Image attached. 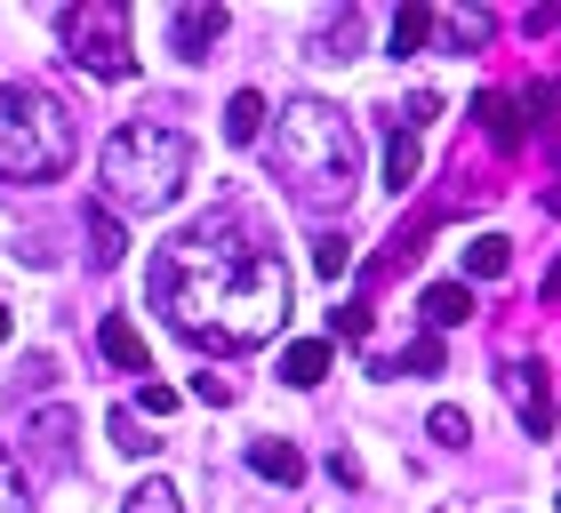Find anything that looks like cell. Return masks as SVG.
I'll return each instance as SVG.
<instances>
[{"label": "cell", "mask_w": 561, "mask_h": 513, "mask_svg": "<svg viewBox=\"0 0 561 513\" xmlns=\"http://www.w3.org/2000/svg\"><path fill=\"white\" fill-rule=\"evenodd\" d=\"M393 369H410V377H433V369H442V338H417L410 353H401V362H386V369H369V377H393Z\"/></svg>", "instance_id": "20"}, {"label": "cell", "mask_w": 561, "mask_h": 513, "mask_svg": "<svg viewBox=\"0 0 561 513\" xmlns=\"http://www.w3.org/2000/svg\"><path fill=\"white\" fill-rule=\"evenodd\" d=\"M417 161H425V152H417V128H393V137H386V185H393V193L417 185Z\"/></svg>", "instance_id": "16"}, {"label": "cell", "mask_w": 561, "mask_h": 513, "mask_svg": "<svg viewBox=\"0 0 561 513\" xmlns=\"http://www.w3.org/2000/svg\"><path fill=\"white\" fill-rule=\"evenodd\" d=\"M137 409H145V418H169V409H176V385H137Z\"/></svg>", "instance_id": "27"}, {"label": "cell", "mask_w": 561, "mask_h": 513, "mask_svg": "<svg viewBox=\"0 0 561 513\" xmlns=\"http://www.w3.org/2000/svg\"><path fill=\"white\" fill-rule=\"evenodd\" d=\"M321 377H329V338H289V345H280V385L313 394Z\"/></svg>", "instance_id": "9"}, {"label": "cell", "mask_w": 561, "mask_h": 513, "mask_svg": "<svg viewBox=\"0 0 561 513\" xmlns=\"http://www.w3.org/2000/svg\"><path fill=\"white\" fill-rule=\"evenodd\" d=\"M121 513H185V505H176V481H161V474H145L137 490H129V505H121Z\"/></svg>", "instance_id": "18"}, {"label": "cell", "mask_w": 561, "mask_h": 513, "mask_svg": "<svg viewBox=\"0 0 561 513\" xmlns=\"http://www.w3.org/2000/svg\"><path fill=\"white\" fill-rule=\"evenodd\" d=\"M433 24H442V16H433V9H417V0H410V9H393V57H417V48L433 41Z\"/></svg>", "instance_id": "14"}, {"label": "cell", "mask_w": 561, "mask_h": 513, "mask_svg": "<svg viewBox=\"0 0 561 513\" xmlns=\"http://www.w3.org/2000/svg\"><path fill=\"white\" fill-rule=\"evenodd\" d=\"M113 442L129 449V457H152V449H161V442H152V433H145L137 418H121V409H113Z\"/></svg>", "instance_id": "25"}, {"label": "cell", "mask_w": 561, "mask_h": 513, "mask_svg": "<svg viewBox=\"0 0 561 513\" xmlns=\"http://www.w3.org/2000/svg\"><path fill=\"white\" fill-rule=\"evenodd\" d=\"M473 113H481V128H490V137H497L505 152H514V145H522V105H514V96H497V89H481V96H473Z\"/></svg>", "instance_id": "12"}, {"label": "cell", "mask_w": 561, "mask_h": 513, "mask_svg": "<svg viewBox=\"0 0 561 513\" xmlns=\"http://www.w3.org/2000/svg\"><path fill=\"white\" fill-rule=\"evenodd\" d=\"M345 265H353V241H345V233H321V241H313V273H321V281H337Z\"/></svg>", "instance_id": "22"}, {"label": "cell", "mask_w": 561, "mask_h": 513, "mask_svg": "<svg viewBox=\"0 0 561 513\" xmlns=\"http://www.w3.org/2000/svg\"><path fill=\"white\" fill-rule=\"evenodd\" d=\"M9 329H16V321H9V305H0V345H9Z\"/></svg>", "instance_id": "30"}, {"label": "cell", "mask_w": 561, "mask_h": 513, "mask_svg": "<svg viewBox=\"0 0 561 513\" xmlns=\"http://www.w3.org/2000/svg\"><path fill=\"white\" fill-rule=\"evenodd\" d=\"M442 33H449L457 48H481V41H490V16H481V9H457V16L442 24Z\"/></svg>", "instance_id": "24"}, {"label": "cell", "mask_w": 561, "mask_h": 513, "mask_svg": "<svg viewBox=\"0 0 561 513\" xmlns=\"http://www.w3.org/2000/svg\"><path fill=\"white\" fill-rule=\"evenodd\" d=\"M546 297H553V305H561V265H553V273H546Z\"/></svg>", "instance_id": "29"}, {"label": "cell", "mask_w": 561, "mask_h": 513, "mask_svg": "<svg viewBox=\"0 0 561 513\" xmlns=\"http://www.w3.org/2000/svg\"><path fill=\"white\" fill-rule=\"evenodd\" d=\"M0 513H33V490H24V474H16L9 449H0Z\"/></svg>", "instance_id": "23"}, {"label": "cell", "mask_w": 561, "mask_h": 513, "mask_svg": "<svg viewBox=\"0 0 561 513\" xmlns=\"http://www.w3.org/2000/svg\"><path fill=\"white\" fill-rule=\"evenodd\" d=\"M497 385L514 394V409H522V433H529V442H546V433H553V394H546V369H538V362H514Z\"/></svg>", "instance_id": "6"}, {"label": "cell", "mask_w": 561, "mask_h": 513, "mask_svg": "<svg viewBox=\"0 0 561 513\" xmlns=\"http://www.w3.org/2000/svg\"><path fill=\"white\" fill-rule=\"evenodd\" d=\"M273 169L305 209H313V201L337 209V201H353V185H362V137H353V121L337 105L297 96V105H280V121H273Z\"/></svg>", "instance_id": "2"}, {"label": "cell", "mask_w": 561, "mask_h": 513, "mask_svg": "<svg viewBox=\"0 0 561 513\" xmlns=\"http://www.w3.org/2000/svg\"><path fill=\"white\" fill-rule=\"evenodd\" d=\"M96 176H105V209L152 217V209H169V201L185 193L193 137H185V128H169V121H129V128H113V137H105Z\"/></svg>", "instance_id": "3"}, {"label": "cell", "mask_w": 561, "mask_h": 513, "mask_svg": "<svg viewBox=\"0 0 561 513\" xmlns=\"http://www.w3.org/2000/svg\"><path fill=\"white\" fill-rule=\"evenodd\" d=\"M121 249H129V233H121V225H113V209L96 201V209H89V256H96V265H113Z\"/></svg>", "instance_id": "17"}, {"label": "cell", "mask_w": 561, "mask_h": 513, "mask_svg": "<svg viewBox=\"0 0 561 513\" xmlns=\"http://www.w3.org/2000/svg\"><path fill=\"white\" fill-rule=\"evenodd\" d=\"M225 24H233L225 9H176V16H169V41H176V57H185V65H201V57H209V48L225 41Z\"/></svg>", "instance_id": "7"}, {"label": "cell", "mask_w": 561, "mask_h": 513, "mask_svg": "<svg viewBox=\"0 0 561 513\" xmlns=\"http://www.w3.org/2000/svg\"><path fill=\"white\" fill-rule=\"evenodd\" d=\"M96 345H105V362H113V369L152 377V353H145V338H137V329L121 321V314H105V321H96Z\"/></svg>", "instance_id": "8"}, {"label": "cell", "mask_w": 561, "mask_h": 513, "mask_svg": "<svg viewBox=\"0 0 561 513\" xmlns=\"http://www.w3.org/2000/svg\"><path fill=\"white\" fill-rule=\"evenodd\" d=\"M417 314H425V329H433V338H442V329L473 321V289H466V281H433V289L417 297Z\"/></svg>", "instance_id": "10"}, {"label": "cell", "mask_w": 561, "mask_h": 513, "mask_svg": "<svg viewBox=\"0 0 561 513\" xmlns=\"http://www.w3.org/2000/svg\"><path fill=\"white\" fill-rule=\"evenodd\" d=\"M72 161V113L48 89H0V176L16 185H41Z\"/></svg>", "instance_id": "4"}, {"label": "cell", "mask_w": 561, "mask_h": 513, "mask_svg": "<svg viewBox=\"0 0 561 513\" xmlns=\"http://www.w3.org/2000/svg\"><path fill=\"white\" fill-rule=\"evenodd\" d=\"M57 33L72 48V65L96 72V81H129V72H137L129 9H121V0H72V9H57Z\"/></svg>", "instance_id": "5"}, {"label": "cell", "mask_w": 561, "mask_h": 513, "mask_svg": "<svg viewBox=\"0 0 561 513\" xmlns=\"http://www.w3.org/2000/svg\"><path fill=\"white\" fill-rule=\"evenodd\" d=\"M353 33H362V16H353V9H337V16H329V33H321V48H329V57H345V48H353Z\"/></svg>", "instance_id": "26"}, {"label": "cell", "mask_w": 561, "mask_h": 513, "mask_svg": "<svg viewBox=\"0 0 561 513\" xmlns=\"http://www.w3.org/2000/svg\"><path fill=\"white\" fill-rule=\"evenodd\" d=\"M225 137H233V145H257L265 137V96L257 89H241L233 105H225Z\"/></svg>", "instance_id": "15"}, {"label": "cell", "mask_w": 561, "mask_h": 513, "mask_svg": "<svg viewBox=\"0 0 561 513\" xmlns=\"http://www.w3.org/2000/svg\"><path fill=\"white\" fill-rule=\"evenodd\" d=\"M329 329H337V338H353V345H362V338H369V314H362V305H337V321H329Z\"/></svg>", "instance_id": "28"}, {"label": "cell", "mask_w": 561, "mask_h": 513, "mask_svg": "<svg viewBox=\"0 0 561 513\" xmlns=\"http://www.w3.org/2000/svg\"><path fill=\"white\" fill-rule=\"evenodd\" d=\"M425 433H433L442 449H466V442H473V418H466V409H433V418H425Z\"/></svg>", "instance_id": "21"}, {"label": "cell", "mask_w": 561, "mask_h": 513, "mask_svg": "<svg viewBox=\"0 0 561 513\" xmlns=\"http://www.w3.org/2000/svg\"><path fill=\"white\" fill-rule=\"evenodd\" d=\"M249 466H257L265 481H280V490H297V481H305V457L289 442H249Z\"/></svg>", "instance_id": "13"}, {"label": "cell", "mask_w": 561, "mask_h": 513, "mask_svg": "<svg viewBox=\"0 0 561 513\" xmlns=\"http://www.w3.org/2000/svg\"><path fill=\"white\" fill-rule=\"evenodd\" d=\"M514 273V241L505 233H473L466 241V281H505Z\"/></svg>", "instance_id": "11"}, {"label": "cell", "mask_w": 561, "mask_h": 513, "mask_svg": "<svg viewBox=\"0 0 561 513\" xmlns=\"http://www.w3.org/2000/svg\"><path fill=\"white\" fill-rule=\"evenodd\" d=\"M33 442H41L48 457L72 442V409H65V401H57V409H33Z\"/></svg>", "instance_id": "19"}, {"label": "cell", "mask_w": 561, "mask_h": 513, "mask_svg": "<svg viewBox=\"0 0 561 513\" xmlns=\"http://www.w3.org/2000/svg\"><path fill=\"white\" fill-rule=\"evenodd\" d=\"M152 305L169 314V329L201 353H249L280 338L289 321V265L233 209H209L185 225L161 256H152Z\"/></svg>", "instance_id": "1"}]
</instances>
